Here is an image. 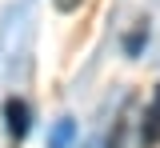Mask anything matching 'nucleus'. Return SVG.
Returning a JSON list of instances; mask_svg holds the SVG:
<instances>
[{
	"label": "nucleus",
	"instance_id": "1",
	"mask_svg": "<svg viewBox=\"0 0 160 148\" xmlns=\"http://www.w3.org/2000/svg\"><path fill=\"white\" fill-rule=\"evenodd\" d=\"M4 124H8V136H12V140H24V136H28L32 120H28V104H24L20 96H8V100H4Z\"/></svg>",
	"mask_w": 160,
	"mask_h": 148
},
{
	"label": "nucleus",
	"instance_id": "2",
	"mask_svg": "<svg viewBox=\"0 0 160 148\" xmlns=\"http://www.w3.org/2000/svg\"><path fill=\"white\" fill-rule=\"evenodd\" d=\"M140 144H144V148L160 144V84H156V92H152L148 108H144V120H140Z\"/></svg>",
	"mask_w": 160,
	"mask_h": 148
},
{
	"label": "nucleus",
	"instance_id": "3",
	"mask_svg": "<svg viewBox=\"0 0 160 148\" xmlns=\"http://www.w3.org/2000/svg\"><path fill=\"white\" fill-rule=\"evenodd\" d=\"M72 136H76V124L64 116V120H56L52 132H48V148H68V144H72Z\"/></svg>",
	"mask_w": 160,
	"mask_h": 148
}]
</instances>
